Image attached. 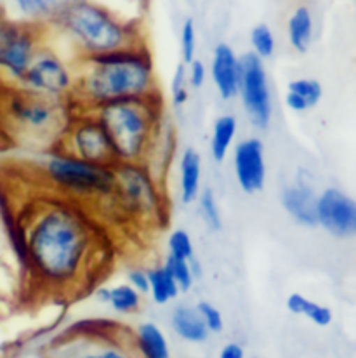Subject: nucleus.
I'll return each instance as SVG.
<instances>
[{"instance_id": "f257e3e1", "label": "nucleus", "mask_w": 356, "mask_h": 358, "mask_svg": "<svg viewBox=\"0 0 356 358\" xmlns=\"http://www.w3.org/2000/svg\"><path fill=\"white\" fill-rule=\"evenodd\" d=\"M21 243L35 280L58 294L78 291L98 264L99 238L92 217L82 203L63 196L30 210Z\"/></svg>"}, {"instance_id": "f03ea898", "label": "nucleus", "mask_w": 356, "mask_h": 358, "mask_svg": "<svg viewBox=\"0 0 356 358\" xmlns=\"http://www.w3.org/2000/svg\"><path fill=\"white\" fill-rule=\"evenodd\" d=\"M160 96L155 66L144 44L75 59V110H92L124 99Z\"/></svg>"}, {"instance_id": "7ed1b4c3", "label": "nucleus", "mask_w": 356, "mask_h": 358, "mask_svg": "<svg viewBox=\"0 0 356 358\" xmlns=\"http://www.w3.org/2000/svg\"><path fill=\"white\" fill-rule=\"evenodd\" d=\"M108 134L117 164H149L162 136V96L124 99L92 110Z\"/></svg>"}, {"instance_id": "20e7f679", "label": "nucleus", "mask_w": 356, "mask_h": 358, "mask_svg": "<svg viewBox=\"0 0 356 358\" xmlns=\"http://www.w3.org/2000/svg\"><path fill=\"white\" fill-rule=\"evenodd\" d=\"M52 23L70 42L77 59L142 44L131 24L117 20L105 7L89 0L70 6Z\"/></svg>"}, {"instance_id": "39448f33", "label": "nucleus", "mask_w": 356, "mask_h": 358, "mask_svg": "<svg viewBox=\"0 0 356 358\" xmlns=\"http://www.w3.org/2000/svg\"><path fill=\"white\" fill-rule=\"evenodd\" d=\"M40 173L59 196L82 206L110 202L115 192V166L85 162L58 148L42 157Z\"/></svg>"}, {"instance_id": "423d86ee", "label": "nucleus", "mask_w": 356, "mask_h": 358, "mask_svg": "<svg viewBox=\"0 0 356 358\" xmlns=\"http://www.w3.org/2000/svg\"><path fill=\"white\" fill-rule=\"evenodd\" d=\"M110 203L134 223L160 224L165 216L162 182L148 164H117L115 192Z\"/></svg>"}, {"instance_id": "0eeeda50", "label": "nucleus", "mask_w": 356, "mask_h": 358, "mask_svg": "<svg viewBox=\"0 0 356 358\" xmlns=\"http://www.w3.org/2000/svg\"><path fill=\"white\" fill-rule=\"evenodd\" d=\"M70 101H54L28 94L17 89L6 103V115L10 124L30 138L42 139L54 136L58 143L66 122L73 113Z\"/></svg>"}, {"instance_id": "6e6552de", "label": "nucleus", "mask_w": 356, "mask_h": 358, "mask_svg": "<svg viewBox=\"0 0 356 358\" xmlns=\"http://www.w3.org/2000/svg\"><path fill=\"white\" fill-rule=\"evenodd\" d=\"M17 89L54 101H71L75 89V61H68L56 49L42 45L24 71Z\"/></svg>"}, {"instance_id": "1a4fd4ad", "label": "nucleus", "mask_w": 356, "mask_h": 358, "mask_svg": "<svg viewBox=\"0 0 356 358\" xmlns=\"http://www.w3.org/2000/svg\"><path fill=\"white\" fill-rule=\"evenodd\" d=\"M56 148L85 162L115 166V155L108 134L92 112L87 110H73Z\"/></svg>"}, {"instance_id": "9d476101", "label": "nucleus", "mask_w": 356, "mask_h": 358, "mask_svg": "<svg viewBox=\"0 0 356 358\" xmlns=\"http://www.w3.org/2000/svg\"><path fill=\"white\" fill-rule=\"evenodd\" d=\"M238 98L252 127L265 131L273 119V94L265 61L251 51L240 55V85Z\"/></svg>"}, {"instance_id": "9b49d317", "label": "nucleus", "mask_w": 356, "mask_h": 358, "mask_svg": "<svg viewBox=\"0 0 356 358\" xmlns=\"http://www.w3.org/2000/svg\"><path fill=\"white\" fill-rule=\"evenodd\" d=\"M38 27L6 20L0 24V77L20 84L31 59L42 48Z\"/></svg>"}, {"instance_id": "f8f14e48", "label": "nucleus", "mask_w": 356, "mask_h": 358, "mask_svg": "<svg viewBox=\"0 0 356 358\" xmlns=\"http://www.w3.org/2000/svg\"><path fill=\"white\" fill-rule=\"evenodd\" d=\"M316 228L337 240L356 235V200L339 186H325L316 196Z\"/></svg>"}, {"instance_id": "ddd939ff", "label": "nucleus", "mask_w": 356, "mask_h": 358, "mask_svg": "<svg viewBox=\"0 0 356 358\" xmlns=\"http://www.w3.org/2000/svg\"><path fill=\"white\" fill-rule=\"evenodd\" d=\"M231 164L237 185L245 195H255L265 189L268 181L265 143L255 136L240 139L231 150Z\"/></svg>"}, {"instance_id": "4468645a", "label": "nucleus", "mask_w": 356, "mask_h": 358, "mask_svg": "<svg viewBox=\"0 0 356 358\" xmlns=\"http://www.w3.org/2000/svg\"><path fill=\"white\" fill-rule=\"evenodd\" d=\"M316 196L318 189L315 179L306 169H297L294 179L280 188V206L288 217L301 228H316Z\"/></svg>"}, {"instance_id": "2eb2a0df", "label": "nucleus", "mask_w": 356, "mask_h": 358, "mask_svg": "<svg viewBox=\"0 0 356 358\" xmlns=\"http://www.w3.org/2000/svg\"><path fill=\"white\" fill-rule=\"evenodd\" d=\"M209 78L212 80L217 96L223 101H233L238 98L240 85V56L226 42L214 48L211 64L207 66Z\"/></svg>"}, {"instance_id": "dca6fc26", "label": "nucleus", "mask_w": 356, "mask_h": 358, "mask_svg": "<svg viewBox=\"0 0 356 358\" xmlns=\"http://www.w3.org/2000/svg\"><path fill=\"white\" fill-rule=\"evenodd\" d=\"M202 173H204V162L202 155L195 148L188 146L181 152L179 166H177V192L183 206H191L197 202L202 192Z\"/></svg>"}, {"instance_id": "f3484780", "label": "nucleus", "mask_w": 356, "mask_h": 358, "mask_svg": "<svg viewBox=\"0 0 356 358\" xmlns=\"http://www.w3.org/2000/svg\"><path fill=\"white\" fill-rule=\"evenodd\" d=\"M170 327L174 334L190 345H202L209 339V331L205 329L200 315H198L195 304L176 303L170 310Z\"/></svg>"}, {"instance_id": "a211bd4d", "label": "nucleus", "mask_w": 356, "mask_h": 358, "mask_svg": "<svg viewBox=\"0 0 356 358\" xmlns=\"http://www.w3.org/2000/svg\"><path fill=\"white\" fill-rule=\"evenodd\" d=\"M323 98L322 82L311 77L292 78L285 91V106L294 113H306L316 108Z\"/></svg>"}, {"instance_id": "6ab92c4d", "label": "nucleus", "mask_w": 356, "mask_h": 358, "mask_svg": "<svg viewBox=\"0 0 356 358\" xmlns=\"http://www.w3.org/2000/svg\"><path fill=\"white\" fill-rule=\"evenodd\" d=\"M94 298L98 303L106 304L119 315H136L144 303V296L134 291L127 282L112 285V287L99 285L94 291Z\"/></svg>"}, {"instance_id": "aec40b11", "label": "nucleus", "mask_w": 356, "mask_h": 358, "mask_svg": "<svg viewBox=\"0 0 356 358\" xmlns=\"http://www.w3.org/2000/svg\"><path fill=\"white\" fill-rule=\"evenodd\" d=\"M134 345L141 358H170V345L165 332L155 322H141L134 331Z\"/></svg>"}, {"instance_id": "412c9836", "label": "nucleus", "mask_w": 356, "mask_h": 358, "mask_svg": "<svg viewBox=\"0 0 356 358\" xmlns=\"http://www.w3.org/2000/svg\"><path fill=\"white\" fill-rule=\"evenodd\" d=\"M315 37V23L309 7L299 6L287 20V41L297 55H306L311 49Z\"/></svg>"}, {"instance_id": "4be33fe9", "label": "nucleus", "mask_w": 356, "mask_h": 358, "mask_svg": "<svg viewBox=\"0 0 356 358\" xmlns=\"http://www.w3.org/2000/svg\"><path fill=\"white\" fill-rule=\"evenodd\" d=\"M238 136V119L233 113H223L212 124L211 131V157L214 162L223 164L233 150Z\"/></svg>"}, {"instance_id": "5701e85b", "label": "nucleus", "mask_w": 356, "mask_h": 358, "mask_svg": "<svg viewBox=\"0 0 356 358\" xmlns=\"http://www.w3.org/2000/svg\"><path fill=\"white\" fill-rule=\"evenodd\" d=\"M285 308L295 317H302L316 327H329L334 320V313L329 306L309 299L301 292H290L285 299Z\"/></svg>"}, {"instance_id": "b1692460", "label": "nucleus", "mask_w": 356, "mask_h": 358, "mask_svg": "<svg viewBox=\"0 0 356 358\" xmlns=\"http://www.w3.org/2000/svg\"><path fill=\"white\" fill-rule=\"evenodd\" d=\"M78 2H84V0H14L17 10L31 24L40 23V21L52 23L63 10Z\"/></svg>"}, {"instance_id": "393cba45", "label": "nucleus", "mask_w": 356, "mask_h": 358, "mask_svg": "<svg viewBox=\"0 0 356 358\" xmlns=\"http://www.w3.org/2000/svg\"><path fill=\"white\" fill-rule=\"evenodd\" d=\"M181 296L176 282L170 278L162 264L148 268V298L158 306H165Z\"/></svg>"}, {"instance_id": "a878e982", "label": "nucleus", "mask_w": 356, "mask_h": 358, "mask_svg": "<svg viewBox=\"0 0 356 358\" xmlns=\"http://www.w3.org/2000/svg\"><path fill=\"white\" fill-rule=\"evenodd\" d=\"M162 266L165 268L167 273L170 275V278L176 282V285H177V289H179L181 294H186V292H190L191 289H193L197 278H195L193 270H191V261L179 259V257L167 254L165 259H163V263H162Z\"/></svg>"}, {"instance_id": "bb28decb", "label": "nucleus", "mask_w": 356, "mask_h": 358, "mask_svg": "<svg viewBox=\"0 0 356 358\" xmlns=\"http://www.w3.org/2000/svg\"><path fill=\"white\" fill-rule=\"evenodd\" d=\"M198 213L202 221L211 231H219L223 228V214H221L219 202L212 188H202L200 195L197 199Z\"/></svg>"}, {"instance_id": "cd10ccee", "label": "nucleus", "mask_w": 356, "mask_h": 358, "mask_svg": "<svg viewBox=\"0 0 356 358\" xmlns=\"http://www.w3.org/2000/svg\"><path fill=\"white\" fill-rule=\"evenodd\" d=\"M251 52L254 56H258L259 59L266 61L272 59L273 55L276 51V38L275 34H273L272 28L266 23L255 24L251 30Z\"/></svg>"}, {"instance_id": "c85d7f7f", "label": "nucleus", "mask_w": 356, "mask_h": 358, "mask_svg": "<svg viewBox=\"0 0 356 358\" xmlns=\"http://www.w3.org/2000/svg\"><path fill=\"white\" fill-rule=\"evenodd\" d=\"M167 250H169L170 256H176L179 259L193 261L197 257L193 238L183 228H176V230L170 231L169 237H167Z\"/></svg>"}, {"instance_id": "c756f323", "label": "nucleus", "mask_w": 356, "mask_h": 358, "mask_svg": "<svg viewBox=\"0 0 356 358\" xmlns=\"http://www.w3.org/2000/svg\"><path fill=\"white\" fill-rule=\"evenodd\" d=\"M170 103L176 110H183L190 101V85L186 80V68L183 63L174 68L172 78H170Z\"/></svg>"}, {"instance_id": "7c9ffc66", "label": "nucleus", "mask_w": 356, "mask_h": 358, "mask_svg": "<svg viewBox=\"0 0 356 358\" xmlns=\"http://www.w3.org/2000/svg\"><path fill=\"white\" fill-rule=\"evenodd\" d=\"M181 63L190 64L191 61L197 58V28H195V21L191 17L184 20L183 27H181Z\"/></svg>"}, {"instance_id": "2f4dec72", "label": "nucleus", "mask_w": 356, "mask_h": 358, "mask_svg": "<svg viewBox=\"0 0 356 358\" xmlns=\"http://www.w3.org/2000/svg\"><path fill=\"white\" fill-rule=\"evenodd\" d=\"M195 308H197L209 334H221L224 331V317L216 304H212L211 301H198Z\"/></svg>"}, {"instance_id": "473e14b6", "label": "nucleus", "mask_w": 356, "mask_h": 358, "mask_svg": "<svg viewBox=\"0 0 356 358\" xmlns=\"http://www.w3.org/2000/svg\"><path fill=\"white\" fill-rule=\"evenodd\" d=\"M184 68H186L188 85H190L191 89L204 87L205 82H207V78H209L207 64H205L202 59L195 58L190 64H184Z\"/></svg>"}, {"instance_id": "72a5a7b5", "label": "nucleus", "mask_w": 356, "mask_h": 358, "mask_svg": "<svg viewBox=\"0 0 356 358\" xmlns=\"http://www.w3.org/2000/svg\"><path fill=\"white\" fill-rule=\"evenodd\" d=\"M127 284L140 292L141 296H148V270L144 268H131L127 271Z\"/></svg>"}, {"instance_id": "f704fd0d", "label": "nucleus", "mask_w": 356, "mask_h": 358, "mask_svg": "<svg viewBox=\"0 0 356 358\" xmlns=\"http://www.w3.org/2000/svg\"><path fill=\"white\" fill-rule=\"evenodd\" d=\"M219 358H245V350L240 343L230 341L221 348Z\"/></svg>"}, {"instance_id": "c9c22d12", "label": "nucleus", "mask_w": 356, "mask_h": 358, "mask_svg": "<svg viewBox=\"0 0 356 358\" xmlns=\"http://www.w3.org/2000/svg\"><path fill=\"white\" fill-rule=\"evenodd\" d=\"M82 358H129V357L115 348H105L98 353H87V355H84Z\"/></svg>"}, {"instance_id": "e433bc0d", "label": "nucleus", "mask_w": 356, "mask_h": 358, "mask_svg": "<svg viewBox=\"0 0 356 358\" xmlns=\"http://www.w3.org/2000/svg\"><path fill=\"white\" fill-rule=\"evenodd\" d=\"M3 21H6V16H3V13H2V10H0V24H2Z\"/></svg>"}]
</instances>
